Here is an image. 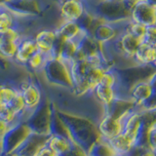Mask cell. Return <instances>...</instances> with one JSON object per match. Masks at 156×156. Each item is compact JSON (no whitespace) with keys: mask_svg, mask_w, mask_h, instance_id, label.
<instances>
[{"mask_svg":"<svg viewBox=\"0 0 156 156\" xmlns=\"http://www.w3.org/2000/svg\"><path fill=\"white\" fill-rule=\"evenodd\" d=\"M0 105H1V94H0Z\"/></svg>","mask_w":156,"mask_h":156,"instance_id":"cell-32","label":"cell"},{"mask_svg":"<svg viewBox=\"0 0 156 156\" xmlns=\"http://www.w3.org/2000/svg\"><path fill=\"white\" fill-rule=\"evenodd\" d=\"M8 105L14 110V112L18 115V117L22 113H23L24 111H27L23 99V97H22L20 92L17 94V96L15 97L11 101H10V104H8Z\"/></svg>","mask_w":156,"mask_h":156,"instance_id":"cell-22","label":"cell"},{"mask_svg":"<svg viewBox=\"0 0 156 156\" xmlns=\"http://www.w3.org/2000/svg\"><path fill=\"white\" fill-rule=\"evenodd\" d=\"M93 94L101 102V105L105 106V108L109 106L116 99L120 98L119 91L117 89L100 84V83L93 90Z\"/></svg>","mask_w":156,"mask_h":156,"instance_id":"cell-15","label":"cell"},{"mask_svg":"<svg viewBox=\"0 0 156 156\" xmlns=\"http://www.w3.org/2000/svg\"><path fill=\"white\" fill-rule=\"evenodd\" d=\"M132 62L136 66L153 67L156 69V45L141 41Z\"/></svg>","mask_w":156,"mask_h":156,"instance_id":"cell-10","label":"cell"},{"mask_svg":"<svg viewBox=\"0 0 156 156\" xmlns=\"http://www.w3.org/2000/svg\"><path fill=\"white\" fill-rule=\"evenodd\" d=\"M72 144L73 143H71L69 140L65 138V136L51 134L48 138L46 146H48L49 148L52 149L54 152L58 156L66 152V151L71 147Z\"/></svg>","mask_w":156,"mask_h":156,"instance_id":"cell-18","label":"cell"},{"mask_svg":"<svg viewBox=\"0 0 156 156\" xmlns=\"http://www.w3.org/2000/svg\"><path fill=\"white\" fill-rule=\"evenodd\" d=\"M31 130L27 123L17 124L9 129L2 138V151L1 153L9 154L15 152L23 141L31 135Z\"/></svg>","mask_w":156,"mask_h":156,"instance_id":"cell-4","label":"cell"},{"mask_svg":"<svg viewBox=\"0 0 156 156\" xmlns=\"http://www.w3.org/2000/svg\"><path fill=\"white\" fill-rule=\"evenodd\" d=\"M38 51L42 52L53 60L57 56L60 47L57 29L56 28H41L33 34Z\"/></svg>","mask_w":156,"mask_h":156,"instance_id":"cell-5","label":"cell"},{"mask_svg":"<svg viewBox=\"0 0 156 156\" xmlns=\"http://www.w3.org/2000/svg\"><path fill=\"white\" fill-rule=\"evenodd\" d=\"M0 118L11 125L16 121L18 115L15 113L14 110L8 105H0Z\"/></svg>","mask_w":156,"mask_h":156,"instance_id":"cell-21","label":"cell"},{"mask_svg":"<svg viewBox=\"0 0 156 156\" xmlns=\"http://www.w3.org/2000/svg\"><path fill=\"white\" fill-rule=\"evenodd\" d=\"M51 61V58H49L47 55L43 54L40 51H37L35 54H33L31 58H29L28 62H27L26 67L28 71L32 73H39L43 72L44 68H45L47 62Z\"/></svg>","mask_w":156,"mask_h":156,"instance_id":"cell-20","label":"cell"},{"mask_svg":"<svg viewBox=\"0 0 156 156\" xmlns=\"http://www.w3.org/2000/svg\"><path fill=\"white\" fill-rule=\"evenodd\" d=\"M108 141L119 155H127L130 152V150L134 147L133 140L124 133H120Z\"/></svg>","mask_w":156,"mask_h":156,"instance_id":"cell-19","label":"cell"},{"mask_svg":"<svg viewBox=\"0 0 156 156\" xmlns=\"http://www.w3.org/2000/svg\"><path fill=\"white\" fill-rule=\"evenodd\" d=\"M75 122L71 121L70 125L66 126L70 132L73 143L79 145L86 152L93 144L101 138L98 128L93 125L90 121L86 119H73Z\"/></svg>","mask_w":156,"mask_h":156,"instance_id":"cell-1","label":"cell"},{"mask_svg":"<svg viewBox=\"0 0 156 156\" xmlns=\"http://www.w3.org/2000/svg\"><path fill=\"white\" fill-rule=\"evenodd\" d=\"M48 138L49 136L31 133V135L23 141V144L15 152L17 156H37L40 149L46 145Z\"/></svg>","mask_w":156,"mask_h":156,"instance_id":"cell-11","label":"cell"},{"mask_svg":"<svg viewBox=\"0 0 156 156\" xmlns=\"http://www.w3.org/2000/svg\"><path fill=\"white\" fill-rule=\"evenodd\" d=\"M2 151V140H0V154H1Z\"/></svg>","mask_w":156,"mask_h":156,"instance_id":"cell-29","label":"cell"},{"mask_svg":"<svg viewBox=\"0 0 156 156\" xmlns=\"http://www.w3.org/2000/svg\"><path fill=\"white\" fill-rule=\"evenodd\" d=\"M37 156H58L52 149H50L48 146H44L40 149V151L38 152Z\"/></svg>","mask_w":156,"mask_h":156,"instance_id":"cell-27","label":"cell"},{"mask_svg":"<svg viewBox=\"0 0 156 156\" xmlns=\"http://www.w3.org/2000/svg\"><path fill=\"white\" fill-rule=\"evenodd\" d=\"M20 19L21 17L15 14L4 4L0 11V34L6 32L15 27L20 26Z\"/></svg>","mask_w":156,"mask_h":156,"instance_id":"cell-16","label":"cell"},{"mask_svg":"<svg viewBox=\"0 0 156 156\" xmlns=\"http://www.w3.org/2000/svg\"><path fill=\"white\" fill-rule=\"evenodd\" d=\"M60 23L82 22L88 15L87 4L83 0H58Z\"/></svg>","mask_w":156,"mask_h":156,"instance_id":"cell-3","label":"cell"},{"mask_svg":"<svg viewBox=\"0 0 156 156\" xmlns=\"http://www.w3.org/2000/svg\"><path fill=\"white\" fill-rule=\"evenodd\" d=\"M37 51L38 48L33 35L27 33L19 43L16 54H15V57L13 58V62L22 67H24L29 58Z\"/></svg>","mask_w":156,"mask_h":156,"instance_id":"cell-9","label":"cell"},{"mask_svg":"<svg viewBox=\"0 0 156 156\" xmlns=\"http://www.w3.org/2000/svg\"><path fill=\"white\" fill-rule=\"evenodd\" d=\"M18 89L23 99L26 110H35L42 104V93L38 84L31 79L22 81Z\"/></svg>","mask_w":156,"mask_h":156,"instance_id":"cell-8","label":"cell"},{"mask_svg":"<svg viewBox=\"0 0 156 156\" xmlns=\"http://www.w3.org/2000/svg\"><path fill=\"white\" fill-rule=\"evenodd\" d=\"M98 131H99L101 138L109 140L122 133L123 124L118 118H115L110 114H105L98 125Z\"/></svg>","mask_w":156,"mask_h":156,"instance_id":"cell-12","label":"cell"},{"mask_svg":"<svg viewBox=\"0 0 156 156\" xmlns=\"http://www.w3.org/2000/svg\"><path fill=\"white\" fill-rule=\"evenodd\" d=\"M130 19L145 27L156 26V5L149 0L136 1L130 10Z\"/></svg>","mask_w":156,"mask_h":156,"instance_id":"cell-7","label":"cell"},{"mask_svg":"<svg viewBox=\"0 0 156 156\" xmlns=\"http://www.w3.org/2000/svg\"><path fill=\"white\" fill-rule=\"evenodd\" d=\"M143 41L156 45V26L146 27Z\"/></svg>","mask_w":156,"mask_h":156,"instance_id":"cell-24","label":"cell"},{"mask_svg":"<svg viewBox=\"0 0 156 156\" xmlns=\"http://www.w3.org/2000/svg\"><path fill=\"white\" fill-rule=\"evenodd\" d=\"M11 125L6 123L4 120H2L1 118H0V140H2V138L5 136V134L7 133V132L9 131V129L11 128Z\"/></svg>","mask_w":156,"mask_h":156,"instance_id":"cell-26","label":"cell"},{"mask_svg":"<svg viewBox=\"0 0 156 156\" xmlns=\"http://www.w3.org/2000/svg\"><path fill=\"white\" fill-rule=\"evenodd\" d=\"M88 156H118L119 154L112 147L108 140L100 138L87 151Z\"/></svg>","mask_w":156,"mask_h":156,"instance_id":"cell-17","label":"cell"},{"mask_svg":"<svg viewBox=\"0 0 156 156\" xmlns=\"http://www.w3.org/2000/svg\"><path fill=\"white\" fill-rule=\"evenodd\" d=\"M149 1H150L151 3H153L154 5H156V0H149Z\"/></svg>","mask_w":156,"mask_h":156,"instance_id":"cell-30","label":"cell"},{"mask_svg":"<svg viewBox=\"0 0 156 156\" xmlns=\"http://www.w3.org/2000/svg\"><path fill=\"white\" fill-rule=\"evenodd\" d=\"M3 5H4V4H1V5H0V11H1V9H2V6H3Z\"/></svg>","mask_w":156,"mask_h":156,"instance_id":"cell-31","label":"cell"},{"mask_svg":"<svg viewBox=\"0 0 156 156\" xmlns=\"http://www.w3.org/2000/svg\"><path fill=\"white\" fill-rule=\"evenodd\" d=\"M118 156H125V155H118Z\"/></svg>","mask_w":156,"mask_h":156,"instance_id":"cell-33","label":"cell"},{"mask_svg":"<svg viewBox=\"0 0 156 156\" xmlns=\"http://www.w3.org/2000/svg\"><path fill=\"white\" fill-rule=\"evenodd\" d=\"M122 124H123V131H122V133H124L126 136H128L129 138L133 140V144L135 146L136 136L141 124L140 111L135 110V109L132 110L128 115L124 117V119L122 120Z\"/></svg>","mask_w":156,"mask_h":156,"instance_id":"cell-14","label":"cell"},{"mask_svg":"<svg viewBox=\"0 0 156 156\" xmlns=\"http://www.w3.org/2000/svg\"><path fill=\"white\" fill-rule=\"evenodd\" d=\"M52 115L50 106L41 104L33 111V114L28 118L27 124L34 134L50 136Z\"/></svg>","mask_w":156,"mask_h":156,"instance_id":"cell-6","label":"cell"},{"mask_svg":"<svg viewBox=\"0 0 156 156\" xmlns=\"http://www.w3.org/2000/svg\"><path fill=\"white\" fill-rule=\"evenodd\" d=\"M146 145L147 148L156 153V123H153L148 128L146 136Z\"/></svg>","mask_w":156,"mask_h":156,"instance_id":"cell-23","label":"cell"},{"mask_svg":"<svg viewBox=\"0 0 156 156\" xmlns=\"http://www.w3.org/2000/svg\"><path fill=\"white\" fill-rule=\"evenodd\" d=\"M58 156H88L86 151L81 148L79 145H77L76 144H72L71 147L68 149L66 152L62 153Z\"/></svg>","mask_w":156,"mask_h":156,"instance_id":"cell-25","label":"cell"},{"mask_svg":"<svg viewBox=\"0 0 156 156\" xmlns=\"http://www.w3.org/2000/svg\"><path fill=\"white\" fill-rule=\"evenodd\" d=\"M140 156H156V153L153 152L152 150H150L149 148H144L140 152Z\"/></svg>","mask_w":156,"mask_h":156,"instance_id":"cell-28","label":"cell"},{"mask_svg":"<svg viewBox=\"0 0 156 156\" xmlns=\"http://www.w3.org/2000/svg\"><path fill=\"white\" fill-rule=\"evenodd\" d=\"M129 94L130 99L134 101L136 107L140 108V106L153 94V89L147 79L141 80L132 86Z\"/></svg>","mask_w":156,"mask_h":156,"instance_id":"cell-13","label":"cell"},{"mask_svg":"<svg viewBox=\"0 0 156 156\" xmlns=\"http://www.w3.org/2000/svg\"><path fill=\"white\" fill-rule=\"evenodd\" d=\"M127 21L128 20L121 22L101 21L93 28V30H90L91 35L101 46L108 45L124 30Z\"/></svg>","mask_w":156,"mask_h":156,"instance_id":"cell-2","label":"cell"}]
</instances>
